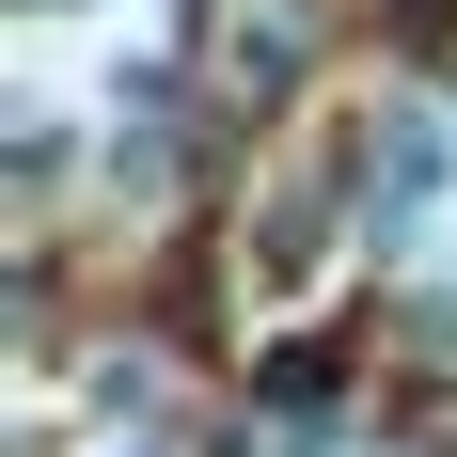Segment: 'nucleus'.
Segmentation results:
<instances>
[{
    "mask_svg": "<svg viewBox=\"0 0 457 457\" xmlns=\"http://www.w3.org/2000/svg\"><path fill=\"white\" fill-rule=\"evenodd\" d=\"M426 174H442V142L395 127V158H378V189H395V205H378V237H411V221H426Z\"/></svg>",
    "mask_w": 457,
    "mask_h": 457,
    "instance_id": "1",
    "label": "nucleus"
}]
</instances>
